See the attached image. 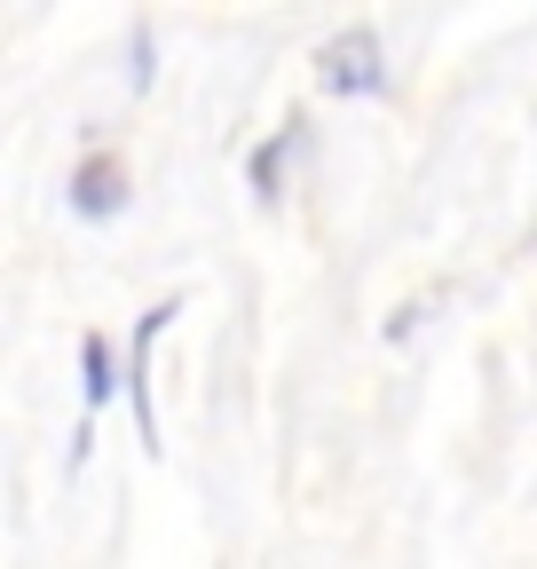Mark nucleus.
<instances>
[{"label":"nucleus","instance_id":"1","mask_svg":"<svg viewBox=\"0 0 537 569\" xmlns=\"http://www.w3.org/2000/svg\"><path fill=\"white\" fill-rule=\"evenodd\" d=\"M316 88L324 96H387V48L372 24H341L316 48Z\"/></svg>","mask_w":537,"mask_h":569},{"label":"nucleus","instance_id":"2","mask_svg":"<svg viewBox=\"0 0 537 569\" xmlns=\"http://www.w3.org/2000/svg\"><path fill=\"white\" fill-rule=\"evenodd\" d=\"M174 317H182L174 301L143 309V325H134V348H126V411H134V436H143L151 451H159V411H151V348H159V332H166Z\"/></svg>","mask_w":537,"mask_h":569},{"label":"nucleus","instance_id":"3","mask_svg":"<svg viewBox=\"0 0 537 569\" xmlns=\"http://www.w3.org/2000/svg\"><path fill=\"white\" fill-rule=\"evenodd\" d=\"M119 206H126V167L111 151H88L80 174H72V213H80V222H111Z\"/></svg>","mask_w":537,"mask_h":569},{"label":"nucleus","instance_id":"4","mask_svg":"<svg viewBox=\"0 0 537 569\" xmlns=\"http://www.w3.org/2000/svg\"><path fill=\"white\" fill-rule=\"evenodd\" d=\"M111 388H119V372H111V340H103V332H88V340H80V396H88V419H80L72 467H80V459H88V443H95V411L111 403Z\"/></svg>","mask_w":537,"mask_h":569},{"label":"nucleus","instance_id":"5","mask_svg":"<svg viewBox=\"0 0 537 569\" xmlns=\"http://www.w3.org/2000/svg\"><path fill=\"white\" fill-rule=\"evenodd\" d=\"M293 151H301V119H285V127L268 134L253 159H245V182H253V198H277V190H285V159H293Z\"/></svg>","mask_w":537,"mask_h":569}]
</instances>
